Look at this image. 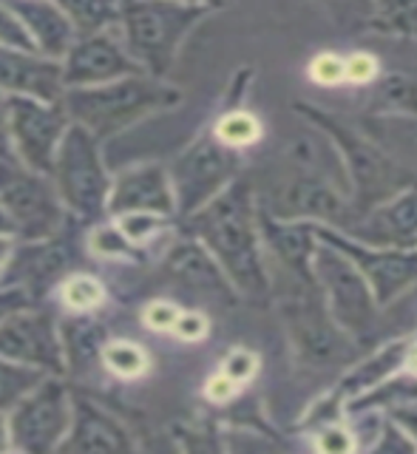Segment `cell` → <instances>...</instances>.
Masks as SVG:
<instances>
[{
    "instance_id": "cell-1",
    "label": "cell",
    "mask_w": 417,
    "mask_h": 454,
    "mask_svg": "<svg viewBox=\"0 0 417 454\" xmlns=\"http://www.w3.org/2000/svg\"><path fill=\"white\" fill-rule=\"evenodd\" d=\"M193 233L205 241L210 255L222 264L227 281L250 295H267V273L262 241H258L256 210L248 182H233L216 193L208 205L191 213Z\"/></svg>"
},
{
    "instance_id": "cell-2",
    "label": "cell",
    "mask_w": 417,
    "mask_h": 454,
    "mask_svg": "<svg viewBox=\"0 0 417 454\" xmlns=\"http://www.w3.org/2000/svg\"><path fill=\"white\" fill-rule=\"evenodd\" d=\"M179 103V89L165 85L156 77H146L142 71L111 82L66 89L63 94V111L68 122L83 125L97 139H108L148 114L168 111Z\"/></svg>"
},
{
    "instance_id": "cell-3",
    "label": "cell",
    "mask_w": 417,
    "mask_h": 454,
    "mask_svg": "<svg viewBox=\"0 0 417 454\" xmlns=\"http://www.w3.org/2000/svg\"><path fill=\"white\" fill-rule=\"evenodd\" d=\"M208 9L179 0H122V46L131 60L162 77L174 63L179 43Z\"/></svg>"
},
{
    "instance_id": "cell-4",
    "label": "cell",
    "mask_w": 417,
    "mask_h": 454,
    "mask_svg": "<svg viewBox=\"0 0 417 454\" xmlns=\"http://www.w3.org/2000/svg\"><path fill=\"white\" fill-rule=\"evenodd\" d=\"M49 176L63 202L85 219H97L108 205L111 182L106 174L99 139L83 125L68 122L66 134L54 153Z\"/></svg>"
},
{
    "instance_id": "cell-5",
    "label": "cell",
    "mask_w": 417,
    "mask_h": 454,
    "mask_svg": "<svg viewBox=\"0 0 417 454\" xmlns=\"http://www.w3.org/2000/svg\"><path fill=\"white\" fill-rule=\"evenodd\" d=\"M301 108L307 111V117H312L324 128V131H329V137L338 142V148L343 153V162H347L350 176L355 182L358 205H361L364 210L378 207L381 202L392 199L397 191H404L406 184L414 182V176L409 174V170L395 165L381 148H375L364 137H358L355 131H350L347 125H341L338 120L327 117V114L319 108H310V106H301Z\"/></svg>"
},
{
    "instance_id": "cell-6",
    "label": "cell",
    "mask_w": 417,
    "mask_h": 454,
    "mask_svg": "<svg viewBox=\"0 0 417 454\" xmlns=\"http://www.w3.org/2000/svg\"><path fill=\"white\" fill-rule=\"evenodd\" d=\"M0 210L9 219L12 231L28 241L51 236L63 222L60 196L54 184L9 156H0Z\"/></svg>"
},
{
    "instance_id": "cell-7",
    "label": "cell",
    "mask_w": 417,
    "mask_h": 454,
    "mask_svg": "<svg viewBox=\"0 0 417 454\" xmlns=\"http://www.w3.org/2000/svg\"><path fill=\"white\" fill-rule=\"evenodd\" d=\"M6 134L20 165L35 174L49 176L57 145L68 128V117L60 103H43L35 97H4Z\"/></svg>"
},
{
    "instance_id": "cell-8",
    "label": "cell",
    "mask_w": 417,
    "mask_h": 454,
    "mask_svg": "<svg viewBox=\"0 0 417 454\" xmlns=\"http://www.w3.org/2000/svg\"><path fill=\"white\" fill-rule=\"evenodd\" d=\"M312 276L321 293L329 298V316L338 326L350 333H364L375 321V295H372L366 278L361 276L341 250L319 247L312 250Z\"/></svg>"
},
{
    "instance_id": "cell-9",
    "label": "cell",
    "mask_w": 417,
    "mask_h": 454,
    "mask_svg": "<svg viewBox=\"0 0 417 454\" xmlns=\"http://www.w3.org/2000/svg\"><path fill=\"white\" fill-rule=\"evenodd\" d=\"M71 423V397L60 380L43 378L26 392L9 418L12 446L23 451H49L63 443Z\"/></svg>"
},
{
    "instance_id": "cell-10",
    "label": "cell",
    "mask_w": 417,
    "mask_h": 454,
    "mask_svg": "<svg viewBox=\"0 0 417 454\" xmlns=\"http://www.w3.org/2000/svg\"><path fill=\"white\" fill-rule=\"evenodd\" d=\"M239 168L236 151L216 137H202L170 168V188L182 213L199 210L233 179Z\"/></svg>"
},
{
    "instance_id": "cell-11",
    "label": "cell",
    "mask_w": 417,
    "mask_h": 454,
    "mask_svg": "<svg viewBox=\"0 0 417 454\" xmlns=\"http://www.w3.org/2000/svg\"><path fill=\"white\" fill-rule=\"evenodd\" d=\"M315 236L329 241L361 270L378 304L392 301L397 293H404L412 281H417V250H372L366 245H352L341 233H329L327 227H319Z\"/></svg>"
},
{
    "instance_id": "cell-12",
    "label": "cell",
    "mask_w": 417,
    "mask_h": 454,
    "mask_svg": "<svg viewBox=\"0 0 417 454\" xmlns=\"http://www.w3.org/2000/svg\"><path fill=\"white\" fill-rule=\"evenodd\" d=\"M0 358L60 372L63 349L51 316H46V312H26V307L6 316L0 321Z\"/></svg>"
},
{
    "instance_id": "cell-13",
    "label": "cell",
    "mask_w": 417,
    "mask_h": 454,
    "mask_svg": "<svg viewBox=\"0 0 417 454\" xmlns=\"http://www.w3.org/2000/svg\"><path fill=\"white\" fill-rule=\"evenodd\" d=\"M63 89H80V85H99L128 74H139V66L131 60L122 43L111 35H83L71 43L63 57Z\"/></svg>"
},
{
    "instance_id": "cell-14",
    "label": "cell",
    "mask_w": 417,
    "mask_h": 454,
    "mask_svg": "<svg viewBox=\"0 0 417 454\" xmlns=\"http://www.w3.org/2000/svg\"><path fill=\"white\" fill-rule=\"evenodd\" d=\"M0 91L6 97H35L43 103H60L63 66L37 51L0 46Z\"/></svg>"
},
{
    "instance_id": "cell-15",
    "label": "cell",
    "mask_w": 417,
    "mask_h": 454,
    "mask_svg": "<svg viewBox=\"0 0 417 454\" xmlns=\"http://www.w3.org/2000/svg\"><path fill=\"white\" fill-rule=\"evenodd\" d=\"M177 205L170 176L162 165H139L111 184L108 210L111 213H170Z\"/></svg>"
},
{
    "instance_id": "cell-16",
    "label": "cell",
    "mask_w": 417,
    "mask_h": 454,
    "mask_svg": "<svg viewBox=\"0 0 417 454\" xmlns=\"http://www.w3.org/2000/svg\"><path fill=\"white\" fill-rule=\"evenodd\" d=\"M6 9L23 23L35 49L43 57L60 60L75 43V28L51 0H6Z\"/></svg>"
},
{
    "instance_id": "cell-17",
    "label": "cell",
    "mask_w": 417,
    "mask_h": 454,
    "mask_svg": "<svg viewBox=\"0 0 417 454\" xmlns=\"http://www.w3.org/2000/svg\"><path fill=\"white\" fill-rule=\"evenodd\" d=\"M343 199L329 188L321 176L298 174L284 191H279L276 205H272V216L284 222L295 219H341L343 216Z\"/></svg>"
},
{
    "instance_id": "cell-18",
    "label": "cell",
    "mask_w": 417,
    "mask_h": 454,
    "mask_svg": "<svg viewBox=\"0 0 417 454\" xmlns=\"http://www.w3.org/2000/svg\"><path fill=\"white\" fill-rule=\"evenodd\" d=\"M71 420L75 423H68V440L57 446L63 451H122L134 446L128 432L108 411L83 401V397H77L71 406Z\"/></svg>"
},
{
    "instance_id": "cell-19",
    "label": "cell",
    "mask_w": 417,
    "mask_h": 454,
    "mask_svg": "<svg viewBox=\"0 0 417 454\" xmlns=\"http://www.w3.org/2000/svg\"><path fill=\"white\" fill-rule=\"evenodd\" d=\"M168 270L179 281L188 284V287L208 290V293H224V295L230 293V281L224 276V270H219V262H216L202 245H196V241L177 245L168 259Z\"/></svg>"
},
{
    "instance_id": "cell-20",
    "label": "cell",
    "mask_w": 417,
    "mask_h": 454,
    "mask_svg": "<svg viewBox=\"0 0 417 454\" xmlns=\"http://www.w3.org/2000/svg\"><path fill=\"white\" fill-rule=\"evenodd\" d=\"M372 227L381 241H406L417 236V184H406L372 213Z\"/></svg>"
},
{
    "instance_id": "cell-21",
    "label": "cell",
    "mask_w": 417,
    "mask_h": 454,
    "mask_svg": "<svg viewBox=\"0 0 417 454\" xmlns=\"http://www.w3.org/2000/svg\"><path fill=\"white\" fill-rule=\"evenodd\" d=\"M406 347H409L406 340H392V344H386L381 352L366 358L361 366H355L352 372L341 380V389L335 395H361L372 387H378V383L389 375L397 364H404Z\"/></svg>"
},
{
    "instance_id": "cell-22",
    "label": "cell",
    "mask_w": 417,
    "mask_h": 454,
    "mask_svg": "<svg viewBox=\"0 0 417 454\" xmlns=\"http://www.w3.org/2000/svg\"><path fill=\"white\" fill-rule=\"evenodd\" d=\"M60 9L75 35H99L111 23H120V6L122 0H51Z\"/></svg>"
},
{
    "instance_id": "cell-23",
    "label": "cell",
    "mask_w": 417,
    "mask_h": 454,
    "mask_svg": "<svg viewBox=\"0 0 417 454\" xmlns=\"http://www.w3.org/2000/svg\"><path fill=\"white\" fill-rule=\"evenodd\" d=\"M103 326L91 321L66 324V349L75 369H89L103 355Z\"/></svg>"
},
{
    "instance_id": "cell-24",
    "label": "cell",
    "mask_w": 417,
    "mask_h": 454,
    "mask_svg": "<svg viewBox=\"0 0 417 454\" xmlns=\"http://www.w3.org/2000/svg\"><path fill=\"white\" fill-rule=\"evenodd\" d=\"M43 378H46L43 369L0 358V411L12 409L26 392H32Z\"/></svg>"
},
{
    "instance_id": "cell-25",
    "label": "cell",
    "mask_w": 417,
    "mask_h": 454,
    "mask_svg": "<svg viewBox=\"0 0 417 454\" xmlns=\"http://www.w3.org/2000/svg\"><path fill=\"white\" fill-rule=\"evenodd\" d=\"M375 26L392 35L417 37V0H372Z\"/></svg>"
},
{
    "instance_id": "cell-26",
    "label": "cell",
    "mask_w": 417,
    "mask_h": 454,
    "mask_svg": "<svg viewBox=\"0 0 417 454\" xmlns=\"http://www.w3.org/2000/svg\"><path fill=\"white\" fill-rule=\"evenodd\" d=\"M375 108L392 111V114H409V117H417V82L409 77L392 74L386 77L378 85L375 94Z\"/></svg>"
},
{
    "instance_id": "cell-27",
    "label": "cell",
    "mask_w": 417,
    "mask_h": 454,
    "mask_svg": "<svg viewBox=\"0 0 417 454\" xmlns=\"http://www.w3.org/2000/svg\"><path fill=\"white\" fill-rule=\"evenodd\" d=\"M262 134V125L248 111H233V114H224V117L216 122V139L224 142L230 148H239V145H250V142L258 139Z\"/></svg>"
},
{
    "instance_id": "cell-28",
    "label": "cell",
    "mask_w": 417,
    "mask_h": 454,
    "mask_svg": "<svg viewBox=\"0 0 417 454\" xmlns=\"http://www.w3.org/2000/svg\"><path fill=\"white\" fill-rule=\"evenodd\" d=\"M103 361L114 375L120 378H137L146 372L148 358L137 344H128V340H117V344L103 347Z\"/></svg>"
},
{
    "instance_id": "cell-29",
    "label": "cell",
    "mask_w": 417,
    "mask_h": 454,
    "mask_svg": "<svg viewBox=\"0 0 417 454\" xmlns=\"http://www.w3.org/2000/svg\"><path fill=\"white\" fill-rule=\"evenodd\" d=\"M63 301L71 309L85 312V309H91V307H97L99 301H103V287H99V281H94L89 276H75V278L66 281Z\"/></svg>"
},
{
    "instance_id": "cell-30",
    "label": "cell",
    "mask_w": 417,
    "mask_h": 454,
    "mask_svg": "<svg viewBox=\"0 0 417 454\" xmlns=\"http://www.w3.org/2000/svg\"><path fill=\"white\" fill-rule=\"evenodd\" d=\"M162 227V213H120V231L131 241H146Z\"/></svg>"
},
{
    "instance_id": "cell-31",
    "label": "cell",
    "mask_w": 417,
    "mask_h": 454,
    "mask_svg": "<svg viewBox=\"0 0 417 454\" xmlns=\"http://www.w3.org/2000/svg\"><path fill=\"white\" fill-rule=\"evenodd\" d=\"M0 46L6 49H20V51H37L32 37L26 35L23 23L14 18V14L0 4Z\"/></svg>"
},
{
    "instance_id": "cell-32",
    "label": "cell",
    "mask_w": 417,
    "mask_h": 454,
    "mask_svg": "<svg viewBox=\"0 0 417 454\" xmlns=\"http://www.w3.org/2000/svg\"><path fill=\"white\" fill-rule=\"evenodd\" d=\"M91 247L103 255H128V250H131L120 227H99L91 236Z\"/></svg>"
},
{
    "instance_id": "cell-33",
    "label": "cell",
    "mask_w": 417,
    "mask_h": 454,
    "mask_svg": "<svg viewBox=\"0 0 417 454\" xmlns=\"http://www.w3.org/2000/svg\"><path fill=\"white\" fill-rule=\"evenodd\" d=\"M310 74H312L315 82H321V85L341 82L343 80V63L338 60L335 54H321V57H315V60H312Z\"/></svg>"
},
{
    "instance_id": "cell-34",
    "label": "cell",
    "mask_w": 417,
    "mask_h": 454,
    "mask_svg": "<svg viewBox=\"0 0 417 454\" xmlns=\"http://www.w3.org/2000/svg\"><path fill=\"white\" fill-rule=\"evenodd\" d=\"M253 372H256V358L248 349H236V352H230L224 358V375L230 380L244 383V380L253 378Z\"/></svg>"
},
{
    "instance_id": "cell-35",
    "label": "cell",
    "mask_w": 417,
    "mask_h": 454,
    "mask_svg": "<svg viewBox=\"0 0 417 454\" xmlns=\"http://www.w3.org/2000/svg\"><path fill=\"white\" fill-rule=\"evenodd\" d=\"M378 74V63L372 54H352L347 63H343V77H350L355 82H366Z\"/></svg>"
},
{
    "instance_id": "cell-36",
    "label": "cell",
    "mask_w": 417,
    "mask_h": 454,
    "mask_svg": "<svg viewBox=\"0 0 417 454\" xmlns=\"http://www.w3.org/2000/svg\"><path fill=\"white\" fill-rule=\"evenodd\" d=\"M174 330L185 340H199L208 335V318L202 312H185V316H179L174 321Z\"/></svg>"
},
{
    "instance_id": "cell-37",
    "label": "cell",
    "mask_w": 417,
    "mask_h": 454,
    "mask_svg": "<svg viewBox=\"0 0 417 454\" xmlns=\"http://www.w3.org/2000/svg\"><path fill=\"white\" fill-rule=\"evenodd\" d=\"M177 318H179V309L168 301H153L146 309V324L151 326V330H170Z\"/></svg>"
},
{
    "instance_id": "cell-38",
    "label": "cell",
    "mask_w": 417,
    "mask_h": 454,
    "mask_svg": "<svg viewBox=\"0 0 417 454\" xmlns=\"http://www.w3.org/2000/svg\"><path fill=\"white\" fill-rule=\"evenodd\" d=\"M319 449L321 451H352L355 449V437H350L347 429H338V426H327L319 437Z\"/></svg>"
},
{
    "instance_id": "cell-39",
    "label": "cell",
    "mask_w": 417,
    "mask_h": 454,
    "mask_svg": "<svg viewBox=\"0 0 417 454\" xmlns=\"http://www.w3.org/2000/svg\"><path fill=\"white\" fill-rule=\"evenodd\" d=\"M28 307V293L26 287H12V290H0V321H4L6 316H12V312H18Z\"/></svg>"
},
{
    "instance_id": "cell-40",
    "label": "cell",
    "mask_w": 417,
    "mask_h": 454,
    "mask_svg": "<svg viewBox=\"0 0 417 454\" xmlns=\"http://www.w3.org/2000/svg\"><path fill=\"white\" fill-rule=\"evenodd\" d=\"M233 395H236V380H230L224 372H222V375H216V378H210V383H208V397H210V401L224 403V401H230Z\"/></svg>"
},
{
    "instance_id": "cell-41",
    "label": "cell",
    "mask_w": 417,
    "mask_h": 454,
    "mask_svg": "<svg viewBox=\"0 0 417 454\" xmlns=\"http://www.w3.org/2000/svg\"><path fill=\"white\" fill-rule=\"evenodd\" d=\"M329 6H333L335 18H347V14H358V18H364L372 9V0H327Z\"/></svg>"
},
{
    "instance_id": "cell-42",
    "label": "cell",
    "mask_w": 417,
    "mask_h": 454,
    "mask_svg": "<svg viewBox=\"0 0 417 454\" xmlns=\"http://www.w3.org/2000/svg\"><path fill=\"white\" fill-rule=\"evenodd\" d=\"M400 411H395V418L404 423V429L409 432V434H414L417 437V406H397Z\"/></svg>"
},
{
    "instance_id": "cell-43",
    "label": "cell",
    "mask_w": 417,
    "mask_h": 454,
    "mask_svg": "<svg viewBox=\"0 0 417 454\" xmlns=\"http://www.w3.org/2000/svg\"><path fill=\"white\" fill-rule=\"evenodd\" d=\"M6 142H9V134H6V106H4V97H0V151L6 153Z\"/></svg>"
},
{
    "instance_id": "cell-44",
    "label": "cell",
    "mask_w": 417,
    "mask_h": 454,
    "mask_svg": "<svg viewBox=\"0 0 417 454\" xmlns=\"http://www.w3.org/2000/svg\"><path fill=\"white\" fill-rule=\"evenodd\" d=\"M12 446V434H9V420L0 415V451H6Z\"/></svg>"
},
{
    "instance_id": "cell-45",
    "label": "cell",
    "mask_w": 417,
    "mask_h": 454,
    "mask_svg": "<svg viewBox=\"0 0 417 454\" xmlns=\"http://www.w3.org/2000/svg\"><path fill=\"white\" fill-rule=\"evenodd\" d=\"M404 364L409 366V372H412V375H417V344H414V347H406Z\"/></svg>"
},
{
    "instance_id": "cell-46",
    "label": "cell",
    "mask_w": 417,
    "mask_h": 454,
    "mask_svg": "<svg viewBox=\"0 0 417 454\" xmlns=\"http://www.w3.org/2000/svg\"><path fill=\"white\" fill-rule=\"evenodd\" d=\"M9 253H12V241H9V236H4V231H0V267L6 264Z\"/></svg>"
},
{
    "instance_id": "cell-47",
    "label": "cell",
    "mask_w": 417,
    "mask_h": 454,
    "mask_svg": "<svg viewBox=\"0 0 417 454\" xmlns=\"http://www.w3.org/2000/svg\"><path fill=\"white\" fill-rule=\"evenodd\" d=\"M0 231H12V224H9V219L4 216V210H0Z\"/></svg>"
}]
</instances>
